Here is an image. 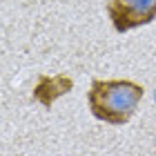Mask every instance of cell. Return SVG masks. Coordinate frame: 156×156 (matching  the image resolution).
<instances>
[{
    "instance_id": "cell-2",
    "label": "cell",
    "mask_w": 156,
    "mask_h": 156,
    "mask_svg": "<svg viewBox=\"0 0 156 156\" xmlns=\"http://www.w3.org/2000/svg\"><path fill=\"white\" fill-rule=\"evenodd\" d=\"M105 9L118 34L156 20V0H107Z\"/></svg>"
},
{
    "instance_id": "cell-3",
    "label": "cell",
    "mask_w": 156,
    "mask_h": 156,
    "mask_svg": "<svg viewBox=\"0 0 156 156\" xmlns=\"http://www.w3.org/2000/svg\"><path fill=\"white\" fill-rule=\"evenodd\" d=\"M74 89V80L67 74H40L31 91V101L42 105L45 109H51V105Z\"/></svg>"
},
{
    "instance_id": "cell-1",
    "label": "cell",
    "mask_w": 156,
    "mask_h": 156,
    "mask_svg": "<svg viewBox=\"0 0 156 156\" xmlns=\"http://www.w3.org/2000/svg\"><path fill=\"white\" fill-rule=\"evenodd\" d=\"M145 94V87L134 80H101L94 78L87 91L91 116L109 125H125L136 114V107Z\"/></svg>"
}]
</instances>
